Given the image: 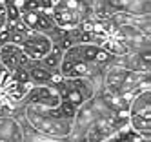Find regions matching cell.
I'll return each mask as SVG.
<instances>
[{"instance_id":"obj_3","label":"cell","mask_w":151,"mask_h":142,"mask_svg":"<svg viewBox=\"0 0 151 142\" xmlns=\"http://www.w3.org/2000/svg\"><path fill=\"white\" fill-rule=\"evenodd\" d=\"M20 18L31 31H38V33H44V35L57 26L49 9H27L20 13Z\"/></svg>"},{"instance_id":"obj_7","label":"cell","mask_w":151,"mask_h":142,"mask_svg":"<svg viewBox=\"0 0 151 142\" xmlns=\"http://www.w3.org/2000/svg\"><path fill=\"white\" fill-rule=\"evenodd\" d=\"M26 69H27V76H29V82L31 84H53L60 79V75L51 73L42 60H27L26 64Z\"/></svg>"},{"instance_id":"obj_5","label":"cell","mask_w":151,"mask_h":142,"mask_svg":"<svg viewBox=\"0 0 151 142\" xmlns=\"http://www.w3.org/2000/svg\"><path fill=\"white\" fill-rule=\"evenodd\" d=\"M113 117H96L95 122L89 126L88 133H86V142H104V140L109 138L111 135H115Z\"/></svg>"},{"instance_id":"obj_9","label":"cell","mask_w":151,"mask_h":142,"mask_svg":"<svg viewBox=\"0 0 151 142\" xmlns=\"http://www.w3.org/2000/svg\"><path fill=\"white\" fill-rule=\"evenodd\" d=\"M116 58L129 71H151V51H146V53L127 51L122 57H116Z\"/></svg>"},{"instance_id":"obj_10","label":"cell","mask_w":151,"mask_h":142,"mask_svg":"<svg viewBox=\"0 0 151 142\" xmlns=\"http://www.w3.org/2000/svg\"><path fill=\"white\" fill-rule=\"evenodd\" d=\"M129 115L135 113H151V87H144L133 95L131 102H129Z\"/></svg>"},{"instance_id":"obj_14","label":"cell","mask_w":151,"mask_h":142,"mask_svg":"<svg viewBox=\"0 0 151 142\" xmlns=\"http://www.w3.org/2000/svg\"><path fill=\"white\" fill-rule=\"evenodd\" d=\"M80 2H82V4H86V6H88L89 9H93V6H95V2H96V0H80Z\"/></svg>"},{"instance_id":"obj_12","label":"cell","mask_w":151,"mask_h":142,"mask_svg":"<svg viewBox=\"0 0 151 142\" xmlns=\"http://www.w3.org/2000/svg\"><path fill=\"white\" fill-rule=\"evenodd\" d=\"M64 51H66L64 48L51 46L49 53H47V55H44V57H42L40 60H42V64H44L51 73L58 75V68H60V62H62V57H64Z\"/></svg>"},{"instance_id":"obj_15","label":"cell","mask_w":151,"mask_h":142,"mask_svg":"<svg viewBox=\"0 0 151 142\" xmlns=\"http://www.w3.org/2000/svg\"><path fill=\"white\" fill-rule=\"evenodd\" d=\"M2 71H6V69H4V68H2V64H0V73H2Z\"/></svg>"},{"instance_id":"obj_6","label":"cell","mask_w":151,"mask_h":142,"mask_svg":"<svg viewBox=\"0 0 151 142\" xmlns=\"http://www.w3.org/2000/svg\"><path fill=\"white\" fill-rule=\"evenodd\" d=\"M49 11H51V17H53V20H55V24L58 27L71 29V27L78 26L80 22H82V18L75 13V11H71L69 7H66L60 0H55V4L51 6Z\"/></svg>"},{"instance_id":"obj_1","label":"cell","mask_w":151,"mask_h":142,"mask_svg":"<svg viewBox=\"0 0 151 142\" xmlns=\"http://www.w3.org/2000/svg\"><path fill=\"white\" fill-rule=\"evenodd\" d=\"M24 113H26V120L31 124V128L53 138H66L71 131V124H73L71 118L51 117L46 111H42L38 106H26Z\"/></svg>"},{"instance_id":"obj_4","label":"cell","mask_w":151,"mask_h":142,"mask_svg":"<svg viewBox=\"0 0 151 142\" xmlns=\"http://www.w3.org/2000/svg\"><path fill=\"white\" fill-rule=\"evenodd\" d=\"M27 55L24 53V49L15 42H7L0 48V64L2 68L7 71H15L20 66L27 64Z\"/></svg>"},{"instance_id":"obj_16","label":"cell","mask_w":151,"mask_h":142,"mask_svg":"<svg viewBox=\"0 0 151 142\" xmlns=\"http://www.w3.org/2000/svg\"><path fill=\"white\" fill-rule=\"evenodd\" d=\"M0 2H2V0H0Z\"/></svg>"},{"instance_id":"obj_13","label":"cell","mask_w":151,"mask_h":142,"mask_svg":"<svg viewBox=\"0 0 151 142\" xmlns=\"http://www.w3.org/2000/svg\"><path fill=\"white\" fill-rule=\"evenodd\" d=\"M53 4H55V0H18L17 2L20 13L27 9H51Z\"/></svg>"},{"instance_id":"obj_11","label":"cell","mask_w":151,"mask_h":142,"mask_svg":"<svg viewBox=\"0 0 151 142\" xmlns=\"http://www.w3.org/2000/svg\"><path fill=\"white\" fill-rule=\"evenodd\" d=\"M129 128L135 129L140 137H151V113L129 115Z\"/></svg>"},{"instance_id":"obj_2","label":"cell","mask_w":151,"mask_h":142,"mask_svg":"<svg viewBox=\"0 0 151 142\" xmlns=\"http://www.w3.org/2000/svg\"><path fill=\"white\" fill-rule=\"evenodd\" d=\"M53 86L57 87L60 100L69 102L75 107L82 106L86 100L95 97L93 82L89 76H77V79H62L60 76L57 82H53Z\"/></svg>"},{"instance_id":"obj_8","label":"cell","mask_w":151,"mask_h":142,"mask_svg":"<svg viewBox=\"0 0 151 142\" xmlns=\"http://www.w3.org/2000/svg\"><path fill=\"white\" fill-rule=\"evenodd\" d=\"M0 142H24L22 126L11 115H0Z\"/></svg>"}]
</instances>
